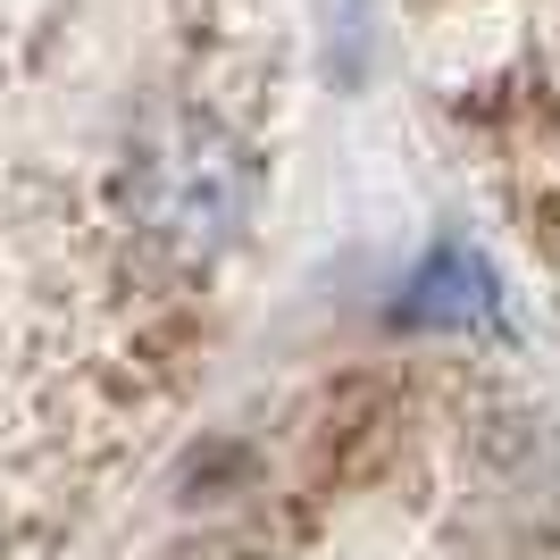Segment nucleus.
<instances>
[{
  "label": "nucleus",
  "mask_w": 560,
  "mask_h": 560,
  "mask_svg": "<svg viewBox=\"0 0 560 560\" xmlns=\"http://www.w3.org/2000/svg\"><path fill=\"white\" fill-rule=\"evenodd\" d=\"M493 310H502V284H493V268L468 243H444V252H427V268L410 284H401V318L410 327H493Z\"/></svg>",
  "instance_id": "obj_2"
},
{
  "label": "nucleus",
  "mask_w": 560,
  "mask_h": 560,
  "mask_svg": "<svg viewBox=\"0 0 560 560\" xmlns=\"http://www.w3.org/2000/svg\"><path fill=\"white\" fill-rule=\"evenodd\" d=\"M126 210L151 252H167L176 268H210L252 218V160L210 109H167L135 135Z\"/></svg>",
  "instance_id": "obj_1"
}]
</instances>
